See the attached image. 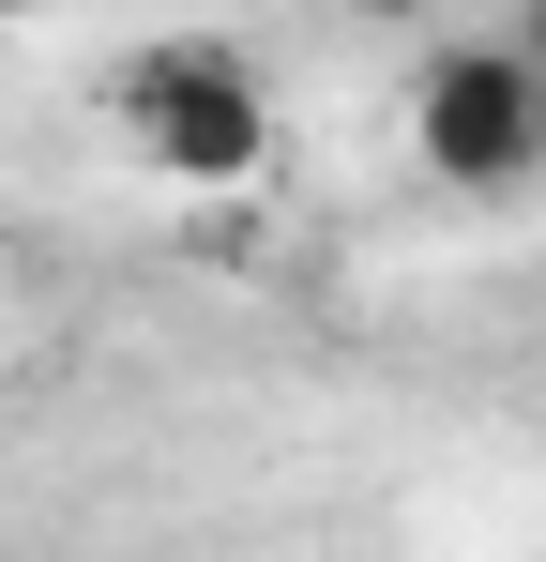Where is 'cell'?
Segmentation results:
<instances>
[{
    "instance_id": "1",
    "label": "cell",
    "mask_w": 546,
    "mask_h": 562,
    "mask_svg": "<svg viewBox=\"0 0 546 562\" xmlns=\"http://www.w3.org/2000/svg\"><path fill=\"white\" fill-rule=\"evenodd\" d=\"M106 106H122V153H137L152 183H182V198H228V183L273 168V92H259V61H243L228 31H152V46H122Z\"/></svg>"
},
{
    "instance_id": "2",
    "label": "cell",
    "mask_w": 546,
    "mask_h": 562,
    "mask_svg": "<svg viewBox=\"0 0 546 562\" xmlns=\"http://www.w3.org/2000/svg\"><path fill=\"white\" fill-rule=\"evenodd\" d=\"M410 168L455 198L546 183V77L516 61V31H455L410 61Z\"/></svg>"
},
{
    "instance_id": "3",
    "label": "cell",
    "mask_w": 546,
    "mask_h": 562,
    "mask_svg": "<svg viewBox=\"0 0 546 562\" xmlns=\"http://www.w3.org/2000/svg\"><path fill=\"white\" fill-rule=\"evenodd\" d=\"M516 61H532V77H546V0H516Z\"/></svg>"
},
{
    "instance_id": "4",
    "label": "cell",
    "mask_w": 546,
    "mask_h": 562,
    "mask_svg": "<svg viewBox=\"0 0 546 562\" xmlns=\"http://www.w3.org/2000/svg\"><path fill=\"white\" fill-rule=\"evenodd\" d=\"M350 15H425V0H350Z\"/></svg>"
}]
</instances>
